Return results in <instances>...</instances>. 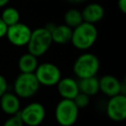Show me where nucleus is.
<instances>
[{
	"label": "nucleus",
	"mask_w": 126,
	"mask_h": 126,
	"mask_svg": "<svg viewBox=\"0 0 126 126\" xmlns=\"http://www.w3.org/2000/svg\"><path fill=\"white\" fill-rule=\"evenodd\" d=\"M38 65L37 57L28 52L23 54L18 61V67L21 73H33Z\"/></svg>",
	"instance_id": "obj_16"
},
{
	"label": "nucleus",
	"mask_w": 126,
	"mask_h": 126,
	"mask_svg": "<svg viewBox=\"0 0 126 126\" xmlns=\"http://www.w3.org/2000/svg\"><path fill=\"white\" fill-rule=\"evenodd\" d=\"M39 83L34 73H21L14 82L15 94L22 98L33 96L39 90Z\"/></svg>",
	"instance_id": "obj_4"
},
{
	"label": "nucleus",
	"mask_w": 126,
	"mask_h": 126,
	"mask_svg": "<svg viewBox=\"0 0 126 126\" xmlns=\"http://www.w3.org/2000/svg\"><path fill=\"white\" fill-rule=\"evenodd\" d=\"M7 89H8L7 80L3 75H0V96L7 92Z\"/></svg>",
	"instance_id": "obj_21"
},
{
	"label": "nucleus",
	"mask_w": 126,
	"mask_h": 126,
	"mask_svg": "<svg viewBox=\"0 0 126 126\" xmlns=\"http://www.w3.org/2000/svg\"><path fill=\"white\" fill-rule=\"evenodd\" d=\"M68 2H70V3H81V2H83L84 0H67Z\"/></svg>",
	"instance_id": "obj_25"
},
{
	"label": "nucleus",
	"mask_w": 126,
	"mask_h": 126,
	"mask_svg": "<svg viewBox=\"0 0 126 126\" xmlns=\"http://www.w3.org/2000/svg\"><path fill=\"white\" fill-rule=\"evenodd\" d=\"M99 70V60L96 55L86 52L77 57L73 65V72L79 78L95 76Z\"/></svg>",
	"instance_id": "obj_3"
},
{
	"label": "nucleus",
	"mask_w": 126,
	"mask_h": 126,
	"mask_svg": "<svg viewBox=\"0 0 126 126\" xmlns=\"http://www.w3.org/2000/svg\"><path fill=\"white\" fill-rule=\"evenodd\" d=\"M117 5H118V9L120 10V12L125 14L126 13V0H118Z\"/></svg>",
	"instance_id": "obj_23"
},
{
	"label": "nucleus",
	"mask_w": 126,
	"mask_h": 126,
	"mask_svg": "<svg viewBox=\"0 0 126 126\" xmlns=\"http://www.w3.org/2000/svg\"><path fill=\"white\" fill-rule=\"evenodd\" d=\"M79 116V108L73 99L62 98L55 107V119L60 126H72Z\"/></svg>",
	"instance_id": "obj_5"
},
{
	"label": "nucleus",
	"mask_w": 126,
	"mask_h": 126,
	"mask_svg": "<svg viewBox=\"0 0 126 126\" xmlns=\"http://www.w3.org/2000/svg\"><path fill=\"white\" fill-rule=\"evenodd\" d=\"M81 13L83 22L94 25L102 20L104 16V8L98 3H90L83 9Z\"/></svg>",
	"instance_id": "obj_13"
},
{
	"label": "nucleus",
	"mask_w": 126,
	"mask_h": 126,
	"mask_svg": "<svg viewBox=\"0 0 126 126\" xmlns=\"http://www.w3.org/2000/svg\"><path fill=\"white\" fill-rule=\"evenodd\" d=\"M9 1H10V0H0V8L5 7V6L9 3Z\"/></svg>",
	"instance_id": "obj_24"
},
{
	"label": "nucleus",
	"mask_w": 126,
	"mask_h": 126,
	"mask_svg": "<svg viewBox=\"0 0 126 126\" xmlns=\"http://www.w3.org/2000/svg\"><path fill=\"white\" fill-rule=\"evenodd\" d=\"M0 18L9 27L20 22V13L14 7H6L3 10Z\"/></svg>",
	"instance_id": "obj_18"
},
{
	"label": "nucleus",
	"mask_w": 126,
	"mask_h": 126,
	"mask_svg": "<svg viewBox=\"0 0 126 126\" xmlns=\"http://www.w3.org/2000/svg\"><path fill=\"white\" fill-rule=\"evenodd\" d=\"M52 42L57 44H67L71 41L72 37V28L67 25H54L52 30L50 31Z\"/></svg>",
	"instance_id": "obj_14"
},
{
	"label": "nucleus",
	"mask_w": 126,
	"mask_h": 126,
	"mask_svg": "<svg viewBox=\"0 0 126 126\" xmlns=\"http://www.w3.org/2000/svg\"><path fill=\"white\" fill-rule=\"evenodd\" d=\"M0 107L2 111L8 115L17 114L21 108L19 96L15 93L6 92L0 96Z\"/></svg>",
	"instance_id": "obj_12"
},
{
	"label": "nucleus",
	"mask_w": 126,
	"mask_h": 126,
	"mask_svg": "<svg viewBox=\"0 0 126 126\" xmlns=\"http://www.w3.org/2000/svg\"><path fill=\"white\" fill-rule=\"evenodd\" d=\"M56 86H57V91L62 98L73 99L76 96V94L79 93L78 81L70 77H66L63 79L61 78Z\"/></svg>",
	"instance_id": "obj_11"
},
{
	"label": "nucleus",
	"mask_w": 126,
	"mask_h": 126,
	"mask_svg": "<svg viewBox=\"0 0 126 126\" xmlns=\"http://www.w3.org/2000/svg\"><path fill=\"white\" fill-rule=\"evenodd\" d=\"M19 114L24 125L38 126L45 118V108L41 103L33 101L27 104L22 110H20Z\"/></svg>",
	"instance_id": "obj_7"
},
{
	"label": "nucleus",
	"mask_w": 126,
	"mask_h": 126,
	"mask_svg": "<svg viewBox=\"0 0 126 126\" xmlns=\"http://www.w3.org/2000/svg\"><path fill=\"white\" fill-rule=\"evenodd\" d=\"M64 21H65V25H67L68 27H70L72 29L77 27L78 25H80L83 22L81 11H79L78 9H75V8L69 9L64 15Z\"/></svg>",
	"instance_id": "obj_17"
},
{
	"label": "nucleus",
	"mask_w": 126,
	"mask_h": 126,
	"mask_svg": "<svg viewBox=\"0 0 126 126\" xmlns=\"http://www.w3.org/2000/svg\"><path fill=\"white\" fill-rule=\"evenodd\" d=\"M39 85L45 87H53L56 86L59 80L61 79V71L57 65L44 62L38 64L35 71L33 72Z\"/></svg>",
	"instance_id": "obj_6"
},
{
	"label": "nucleus",
	"mask_w": 126,
	"mask_h": 126,
	"mask_svg": "<svg viewBox=\"0 0 126 126\" xmlns=\"http://www.w3.org/2000/svg\"><path fill=\"white\" fill-rule=\"evenodd\" d=\"M7 29H8V26L3 22V20L0 18V38L4 37L6 35V32H7Z\"/></svg>",
	"instance_id": "obj_22"
},
{
	"label": "nucleus",
	"mask_w": 126,
	"mask_h": 126,
	"mask_svg": "<svg viewBox=\"0 0 126 126\" xmlns=\"http://www.w3.org/2000/svg\"><path fill=\"white\" fill-rule=\"evenodd\" d=\"M78 87H79V92H81L89 96L94 95L99 92L98 79L95 76L79 79Z\"/></svg>",
	"instance_id": "obj_15"
},
{
	"label": "nucleus",
	"mask_w": 126,
	"mask_h": 126,
	"mask_svg": "<svg viewBox=\"0 0 126 126\" xmlns=\"http://www.w3.org/2000/svg\"><path fill=\"white\" fill-rule=\"evenodd\" d=\"M3 126H24V122L18 112L17 114L10 115V117L4 122Z\"/></svg>",
	"instance_id": "obj_20"
},
{
	"label": "nucleus",
	"mask_w": 126,
	"mask_h": 126,
	"mask_svg": "<svg viewBox=\"0 0 126 126\" xmlns=\"http://www.w3.org/2000/svg\"><path fill=\"white\" fill-rule=\"evenodd\" d=\"M73 101H74V103L76 104V106L79 109L85 108L90 103V96L85 94H83V93H81V92H79L76 94V96L73 98Z\"/></svg>",
	"instance_id": "obj_19"
},
{
	"label": "nucleus",
	"mask_w": 126,
	"mask_h": 126,
	"mask_svg": "<svg viewBox=\"0 0 126 126\" xmlns=\"http://www.w3.org/2000/svg\"><path fill=\"white\" fill-rule=\"evenodd\" d=\"M99 91L107 96H113L121 94V81L112 75H104L98 79Z\"/></svg>",
	"instance_id": "obj_10"
},
{
	"label": "nucleus",
	"mask_w": 126,
	"mask_h": 126,
	"mask_svg": "<svg viewBox=\"0 0 126 126\" xmlns=\"http://www.w3.org/2000/svg\"><path fill=\"white\" fill-rule=\"evenodd\" d=\"M106 115L109 119L119 122L126 118V94H118L110 96L105 107Z\"/></svg>",
	"instance_id": "obj_8"
},
{
	"label": "nucleus",
	"mask_w": 126,
	"mask_h": 126,
	"mask_svg": "<svg viewBox=\"0 0 126 126\" xmlns=\"http://www.w3.org/2000/svg\"><path fill=\"white\" fill-rule=\"evenodd\" d=\"M32 33L31 28L23 23H17L9 26L6 32V37L9 42L15 46H25L28 44Z\"/></svg>",
	"instance_id": "obj_9"
},
{
	"label": "nucleus",
	"mask_w": 126,
	"mask_h": 126,
	"mask_svg": "<svg viewBox=\"0 0 126 126\" xmlns=\"http://www.w3.org/2000/svg\"><path fill=\"white\" fill-rule=\"evenodd\" d=\"M98 32L94 25L82 22L72 29L71 43L80 50H87L92 47L97 38Z\"/></svg>",
	"instance_id": "obj_1"
},
{
	"label": "nucleus",
	"mask_w": 126,
	"mask_h": 126,
	"mask_svg": "<svg viewBox=\"0 0 126 126\" xmlns=\"http://www.w3.org/2000/svg\"><path fill=\"white\" fill-rule=\"evenodd\" d=\"M51 44V33L45 27H42L32 31L27 47L30 53L38 57L43 55L49 49Z\"/></svg>",
	"instance_id": "obj_2"
}]
</instances>
